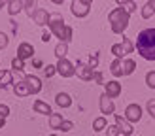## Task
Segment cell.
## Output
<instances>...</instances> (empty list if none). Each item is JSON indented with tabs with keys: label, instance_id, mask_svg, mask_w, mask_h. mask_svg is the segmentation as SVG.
I'll list each match as a JSON object with an SVG mask.
<instances>
[{
	"label": "cell",
	"instance_id": "cell-1",
	"mask_svg": "<svg viewBox=\"0 0 155 136\" xmlns=\"http://www.w3.org/2000/svg\"><path fill=\"white\" fill-rule=\"evenodd\" d=\"M138 55L146 60H155V28H144L136 40Z\"/></svg>",
	"mask_w": 155,
	"mask_h": 136
},
{
	"label": "cell",
	"instance_id": "cell-2",
	"mask_svg": "<svg viewBox=\"0 0 155 136\" xmlns=\"http://www.w3.org/2000/svg\"><path fill=\"white\" fill-rule=\"evenodd\" d=\"M49 30H51V34H55L61 42H64L68 44L72 40V34H74V30L72 27H66L64 25V19H63V15H59V13H53L51 15V19H49Z\"/></svg>",
	"mask_w": 155,
	"mask_h": 136
},
{
	"label": "cell",
	"instance_id": "cell-3",
	"mask_svg": "<svg viewBox=\"0 0 155 136\" xmlns=\"http://www.w3.org/2000/svg\"><path fill=\"white\" fill-rule=\"evenodd\" d=\"M108 21H110V27H112V32L115 34H123L129 27V21H130V15L123 10V8H114L108 15Z\"/></svg>",
	"mask_w": 155,
	"mask_h": 136
},
{
	"label": "cell",
	"instance_id": "cell-4",
	"mask_svg": "<svg viewBox=\"0 0 155 136\" xmlns=\"http://www.w3.org/2000/svg\"><path fill=\"white\" fill-rule=\"evenodd\" d=\"M133 49H134L133 42H130L129 38H125V36H123L121 44H114L112 45V53L115 55V59H119V60H123V57H127L129 53H133Z\"/></svg>",
	"mask_w": 155,
	"mask_h": 136
},
{
	"label": "cell",
	"instance_id": "cell-5",
	"mask_svg": "<svg viewBox=\"0 0 155 136\" xmlns=\"http://www.w3.org/2000/svg\"><path fill=\"white\" fill-rule=\"evenodd\" d=\"M70 10H72V13L76 17H85V15L89 13V10H91V2L89 0H74L70 4Z\"/></svg>",
	"mask_w": 155,
	"mask_h": 136
},
{
	"label": "cell",
	"instance_id": "cell-6",
	"mask_svg": "<svg viewBox=\"0 0 155 136\" xmlns=\"http://www.w3.org/2000/svg\"><path fill=\"white\" fill-rule=\"evenodd\" d=\"M55 66H57V74H61L63 78H72V76L76 74V66H74V64H72L68 59L59 60V63H57Z\"/></svg>",
	"mask_w": 155,
	"mask_h": 136
},
{
	"label": "cell",
	"instance_id": "cell-7",
	"mask_svg": "<svg viewBox=\"0 0 155 136\" xmlns=\"http://www.w3.org/2000/svg\"><path fill=\"white\" fill-rule=\"evenodd\" d=\"M125 119L129 123H138L142 119V108L138 104H129L125 108Z\"/></svg>",
	"mask_w": 155,
	"mask_h": 136
},
{
	"label": "cell",
	"instance_id": "cell-8",
	"mask_svg": "<svg viewBox=\"0 0 155 136\" xmlns=\"http://www.w3.org/2000/svg\"><path fill=\"white\" fill-rule=\"evenodd\" d=\"M114 115H115V127L119 128V134H123V136H130V134H133L134 128H133V125H130L125 117L119 115V113H114Z\"/></svg>",
	"mask_w": 155,
	"mask_h": 136
},
{
	"label": "cell",
	"instance_id": "cell-9",
	"mask_svg": "<svg viewBox=\"0 0 155 136\" xmlns=\"http://www.w3.org/2000/svg\"><path fill=\"white\" fill-rule=\"evenodd\" d=\"M76 74H78V78H81L83 81H91L95 70H93L89 64H85V63H81V60H78V64H76Z\"/></svg>",
	"mask_w": 155,
	"mask_h": 136
},
{
	"label": "cell",
	"instance_id": "cell-10",
	"mask_svg": "<svg viewBox=\"0 0 155 136\" xmlns=\"http://www.w3.org/2000/svg\"><path fill=\"white\" fill-rule=\"evenodd\" d=\"M104 95H106L108 98H117V96L121 95V83L115 81V79L106 81V83H104Z\"/></svg>",
	"mask_w": 155,
	"mask_h": 136
},
{
	"label": "cell",
	"instance_id": "cell-11",
	"mask_svg": "<svg viewBox=\"0 0 155 136\" xmlns=\"http://www.w3.org/2000/svg\"><path fill=\"white\" fill-rule=\"evenodd\" d=\"M32 55H34V45L32 44H28V42L19 44V47H17V59L25 60V59H30Z\"/></svg>",
	"mask_w": 155,
	"mask_h": 136
},
{
	"label": "cell",
	"instance_id": "cell-12",
	"mask_svg": "<svg viewBox=\"0 0 155 136\" xmlns=\"http://www.w3.org/2000/svg\"><path fill=\"white\" fill-rule=\"evenodd\" d=\"M32 19L38 27H45V25H49V19H51V15L48 13V10H42V8H38L36 13L32 15Z\"/></svg>",
	"mask_w": 155,
	"mask_h": 136
},
{
	"label": "cell",
	"instance_id": "cell-13",
	"mask_svg": "<svg viewBox=\"0 0 155 136\" xmlns=\"http://www.w3.org/2000/svg\"><path fill=\"white\" fill-rule=\"evenodd\" d=\"M25 81L28 85L30 95H38L42 91V79L40 78H36V76H25Z\"/></svg>",
	"mask_w": 155,
	"mask_h": 136
},
{
	"label": "cell",
	"instance_id": "cell-14",
	"mask_svg": "<svg viewBox=\"0 0 155 136\" xmlns=\"http://www.w3.org/2000/svg\"><path fill=\"white\" fill-rule=\"evenodd\" d=\"M100 112L104 113V115H110V113H114L115 112V106H114V102H112V98H108L104 93L100 95Z\"/></svg>",
	"mask_w": 155,
	"mask_h": 136
},
{
	"label": "cell",
	"instance_id": "cell-15",
	"mask_svg": "<svg viewBox=\"0 0 155 136\" xmlns=\"http://www.w3.org/2000/svg\"><path fill=\"white\" fill-rule=\"evenodd\" d=\"M13 93L17 95V96H28V95H30V91H28V85H27L25 78H23L21 81H17V83H13Z\"/></svg>",
	"mask_w": 155,
	"mask_h": 136
},
{
	"label": "cell",
	"instance_id": "cell-16",
	"mask_svg": "<svg viewBox=\"0 0 155 136\" xmlns=\"http://www.w3.org/2000/svg\"><path fill=\"white\" fill-rule=\"evenodd\" d=\"M34 112L36 113H44V115H51V106L48 102H44V100H36L34 102Z\"/></svg>",
	"mask_w": 155,
	"mask_h": 136
},
{
	"label": "cell",
	"instance_id": "cell-17",
	"mask_svg": "<svg viewBox=\"0 0 155 136\" xmlns=\"http://www.w3.org/2000/svg\"><path fill=\"white\" fill-rule=\"evenodd\" d=\"M55 102H57V106H61V108H70V106H72V98H70V95H66V93H59L55 96Z\"/></svg>",
	"mask_w": 155,
	"mask_h": 136
},
{
	"label": "cell",
	"instance_id": "cell-18",
	"mask_svg": "<svg viewBox=\"0 0 155 136\" xmlns=\"http://www.w3.org/2000/svg\"><path fill=\"white\" fill-rule=\"evenodd\" d=\"M12 79H13V74L10 70H0V89H6L10 83H13Z\"/></svg>",
	"mask_w": 155,
	"mask_h": 136
},
{
	"label": "cell",
	"instance_id": "cell-19",
	"mask_svg": "<svg viewBox=\"0 0 155 136\" xmlns=\"http://www.w3.org/2000/svg\"><path fill=\"white\" fill-rule=\"evenodd\" d=\"M110 72H112V76H115V78H121V76H123V60L115 59L114 63L110 64Z\"/></svg>",
	"mask_w": 155,
	"mask_h": 136
},
{
	"label": "cell",
	"instance_id": "cell-20",
	"mask_svg": "<svg viewBox=\"0 0 155 136\" xmlns=\"http://www.w3.org/2000/svg\"><path fill=\"white\" fill-rule=\"evenodd\" d=\"M21 10H23V2H21V0H10V2H8V13H10V15H17Z\"/></svg>",
	"mask_w": 155,
	"mask_h": 136
},
{
	"label": "cell",
	"instance_id": "cell-21",
	"mask_svg": "<svg viewBox=\"0 0 155 136\" xmlns=\"http://www.w3.org/2000/svg\"><path fill=\"white\" fill-rule=\"evenodd\" d=\"M63 115L61 113H51L49 115V127L55 128V131H61V125H63Z\"/></svg>",
	"mask_w": 155,
	"mask_h": 136
},
{
	"label": "cell",
	"instance_id": "cell-22",
	"mask_svg": "<svg viewBox=\"0 0 155 136\" xmlns=\"http://www.w3.org/2000/svg\"><path fill=\"white\" fill-rule=\"evenodd\" d=\"M66 53H68V44L59 42V44L55 45V55H57V59H59V60L66 59Z\"/></svg>",
	"mask_w": 155,
	"mask_h": 136
},
{
	"label": "cell",
	"instance_id": "cell-23",
	"mask_svg": "<svg viewBox=\"0 0 155 136\" xmlns=\"http://www.w3.org/2000/svg\"><path fill=\"white\" fill-rule=\"evenodd\" d=\"M153 13H155V0H150V2H146V6L142 8V17L150 19Z\"/></svg>",
	"mask_w": 155,
	"mask_h": 136
},
{
	"label": "cell",
	"instance_id": "cell-24",
	"mask_svg": "<svg viewBox=\"0 0 155 136\" xmlns=\"http://www.w3.org/2000/svg\"><path fill=\"white\" fill-rule=\"evenodd\" d=\"M134 68H136V63L133 59H125V60H123V76H130L134 72Z\"/></svg>",
	"mask_w": 155,
	"mask_h": 136
},
{
	"label": "cell",
	"instance_id": "cell-25",
	"mask_svg": "<svg viewBox=\"0 0 155 136\" xmlns=\"http://www.w3.org/2000/svg\"><path fill=\"white\" fill-rule=\"evenodd\" d=\"M106 127H108V121H106V117H104V115H102V117H97L95 121H93V131H95V132L104 131Z\"/></svg>",
	"mask_w": 155,
	"mask_h": 136
},
{
	"label": "cell",
	"instance_id": "cell-26",
	"mask_svg": "<svg viewBox=\"0 0 155 136\" xmlns=\"http://www.w3.org/2000/svg\"><path fill=\"white\" fill-rule=\"evenodd\" d=\"M23 8H25V11H27L28 17H32V15L36 13V10H38L34 0H27V2H23Z\"/></svg>",
	"mask_w": 155,
	"mask_h": 136
},
{
	"label": "cell",
	"instance_id": "cell-27",
	"mask_svg": "<svg viewBox=\"0 0 155 136\" xmlns=\"http://www.w3.org/2000/svg\"><path fill=\"white\" fill-rule=\"evenodd\" d=\"M12 68H13V72H15V74H17V72H23V68H25V63H23L21 59L15 57V59L12 60Z\"/></svg>",
	"mask_w": 155,
	"mask_h": 136
},
{
	"label": "cell",
	"instance_id": "cell-28",
	"mask_svg": "<svg viewBox=\"0 0 155 136\" xmlns=\"http://www.w3.org/2000/svg\"><path fill=\"white\" fill-rule=\"evenodd\" d=\"M146 85H148L150 89H155V70L146 74Z\"/></svg>",
	"mask_w": 155,
	"mask_h": 136
},
{
	"label": "cell",
	"instance_id": "cell-29",
	"mask_svg": "<svg viewBox=\"0 0 155 136\" xmlns=\"http://www.w3.org/2000/svg\"><path fill=\"white\" fill-rule=\"evenodd\" d=\"M55 74H57V66H53V64L44 66V76L45 78H51V76H55Z\"/></svg>",
	"mask_w": 155,
	"mask_h": 136
},
{
	"label": "cell",
	"instance_id": "cell-30",
	"mask_svg": "<svg viewBox=\"0 0 155 136\" xmlns=\"http://www.w3.org/2000/svg\"><path fill=\"white\" fill-rule=\"evenodd\" d=\"M119 134V128L115 125H108L106 127V136H117Z\"/></svg>",
	"mask_w": 155,
	"mask_h": 136
},
{
	"label": "cell",
	"instance_id": "cell-31",
	"mask_svg": "<svg viewBox=\"0 0 155 136\" xmlns=\"http://www.w3.org/2000/svg\"><path fill=\"white\" fill-rule=\"evenodd\" d=\"M72 128H74V123H72V121H63V125H61V131H63V132H68V131H72Z\"/></svg>",
	"mask_w": 155,
	"mask_h": 136
},
{
	"label": "cell",
	"instance_id": "cell-32",
	"mask_svg": "<svg viewBox=\"0 0 155 136\" xmlns=\"http://www.w3.org/2000/svg\"><path fill=\"white\" fill-rule=\"evenodd\" d=\"M8 42H10V38H8V34L0 32V49H4L6 45H8Z\"/></svg>",
	"mask_w": 155,
	"mask_h": 136
},
{
	"label": "cell",
	"instance_id": "cell-33",
	"mask_svg": "<svg viewBox=\"0 0 155 136\" xmlns=\"http://www.w3.org/2000/svg\"><path fill=\"white\" fill-rule=\"evenodd\" d=\"M148 113L151 115V119L155 121V100H150L148 102Z\"/></svg>",
	"mask_w": 155,
	"mask_h": 136
},
{
	"label": "cell",
	"instance_id": "cell-34",
	"mask_svg": "<svg viewBox=\"0 0 155 136\" xmlns=\"http://www.w3.org/2000/svg\"><path fill=\"white\" fill-rule=\"evenodd\" d=\"M89 66L95 70V68L98 66V53H95V55H91V60H89Z\"/></svg>",
	"mask_w": 155,
	"mask_h": 136
},
{
	"label": "cell",
	"instance_id": "cell-35",
	"mask_svg": "<svg viewBox=\"0 0 155 136\" xmlns=\"http://www.w3.org/2000/svg\"><path fill=\"white\" fill-rule=\"evenodd\" d=\"M93 79H95L97 83H100V85H104V83H106V81H104V76L100 74V72H95V74H93Z\"/></svg>",
	"mask_w": 155,
	"mask_h": 136
},
{
	"label": "cell",
	"instance_id": "cell-36",
	"mask_svg": "<svg viewBox=\"0 0 155 136\" xmlns=\"http://www.w3.org/2000/svg\"><path fill=\"white\" fill-rule=\"evenodd\" d=\"M8 113H10V106H8V104H0V115L8 117Z\"/></svg>",
	"mask_w": 155,
	"mask_h": 136
},
{
	"label": "cell",
	"instance_id": "cell-37",
	"mask_svg": "<svg viewBox=\"0 0 155 136\" xmlns=\"http://www.w3.org/2000/svg\"><path fill=\"white\" fill-rule=\"evenodd\" d=\"M51 40V32H48V30H45V32L42 34V42H45V44H48Z\"/></svg>",
	"mask_w": 155,
	"mask_h": 136
},
{
	"label": "cell",
	"instance_id": "cell-38",
	"mask_svg": "<svg viewBox=\"0 0 155 136\" xmlns=\"http://www.w3.org/2000/svg\"><path fill=\"white\" fill-rule=\"evenodd\" d=\"M6 125V117H2V115H0V128H2Z\"/></svg>",
	"mask_w": 155,
	"mask_h": 136
},
{
	"label": "cell",
	"instance_id": "cell-39",
	"mask_svg": "<svg viewBox=\"0 0 155 136\" xmlns=\"http://www.w3.org/2000/svg\"><path fill=\"white\" fill-rule=\"evenodd\" d=\"M34 66H42V60L40 59H34Z\"/></svg>",
	"mask_w": 155,
	"mask_h": 136
},
{
	"label": "cell",
	"instance_id": "cell-40",
	"mask_svg": "<svg viewBox=\"0 0 155 136\" xmlns=\"http://www.w3.org/2000/svg\"><path fill=\"white\" fill-rule=\"evenodd\" d=\"M4 6H8V2H4V0H0V10H2Z\"/></svg>",
	"mask_w": 155,
	"mask_h": 136
},
{
	"label": "cell",
	"instance_id": "cell-41",
	"mask_svg": "<svg viewBox=\"0 0 155 136\" xmlns=\"http://www.w3.org/2000/svg\"><path fill=\"white\" fill-rule=\"evenodd\" d=\"M49 136H57V134H49Z\"/></svg>",
	"mask_w": 155,
	"mask_h": 136
}]
</instances>
